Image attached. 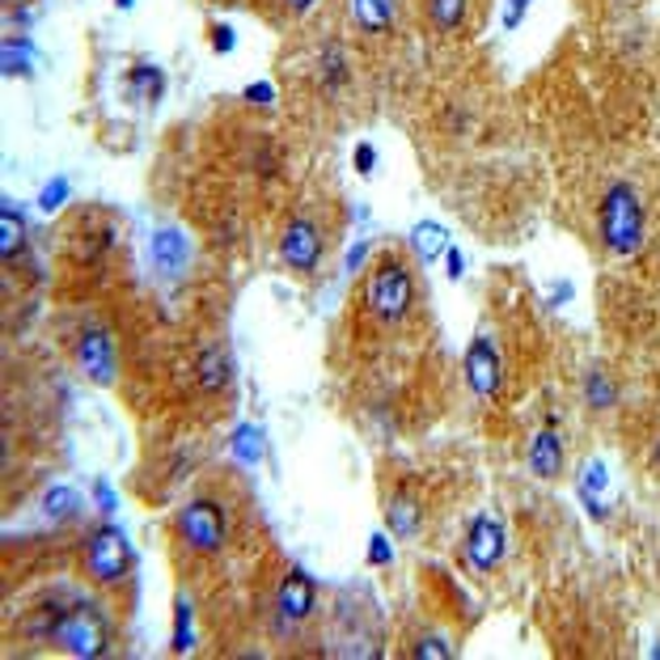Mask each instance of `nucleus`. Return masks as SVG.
<instances>
[{
	"instance_id": "7ed1b4c3",
	"label": "nucleus",
	"mask_w": 660,
	"mask_h": 660,
	"mask_svg": "<svg viewBox=\"0 0 660 660\" xmlns=\"http://www.w3.org/2000/svg\"><path fill=\"white\" fill-rule=\"evenodd\" d=\"M51 644L76 660H98L106 657V648H110V623H106V614L98 605L81 601V605L64 610V619L56 626V639H51Z\"/></svg>"
},
{
	"instance_id": "393cba45",
	"label": "nucleus",
	"mask_w": 660,
	"mask_h": 660,
	"mask_svg": "<svg viewBox=\"0 0 660 660\" xmlns=\"http://www.w3.org/2000/svg\"><path fill=\"white\" fill-rule=\"evenodd\" d=\"M31 60H35V47L26 35H9L0 43V72L4 76H17V72H31Z\"/></svg>"
},
{
	"instance_id": "6ab92c4d",
	"label": "nucleus",
	"mask_w": 660,
	"mask_h": 660,
	"mask_svg": "<svg viewBox=\"0 0 660 660\" xmlns=\"http://www.w3.org/2000/svg\"><path fill=\"white\" fill-rule=\"evenodd\" d=\"M22 254H26V220H22V212L4 200L0 204V259L17 263Z\"/></svg>"
},
{
	"instance_id": "2f4dec72",
	"label": "nucleus",
	"mask_w": 660,
	"mask_h": 660,
	"mask_svg": "<svg viewBox=\"0 0 660 660\" xmlns=\"http://www.w3.org/2000/svg\"><path fill=\"white\" fill-rule=\"evenodd\" d=\"M89 495H94V508H98L103 517H115V513H119V495H115V487L106 483V479H94Z\"/></svg>"
},
{
	"instance_id": "412c9836",
	"label": "nucleus",
	"mask_w": 660,
	"mask_h": 660,
	"mask_svg": "<svg viewBox=\"0 0 660 660\" xmlns=\"http://www.w3.org/2000/svg\"><path fill=\"white\" fill-rule=\"evenodd\" d=\"M128 94H132L136 103H161V94H166V72H161V64H153V60L132 64V72H128Z\"/></svg>"
},
{
	"instance_id": "58836bf2",
	"label": "nucleus",
	"mask_w": 660,
	"mask_h": 660,
	"mask_svg": "<svg viewBox=\"0 0 660 660\" xmlns=\"http://www.w3.org/2000/svg\"><path fill=\"white\" fill-rule=\"evenodd\" d=\"M115 4H119V9H123V13H128V9H132V4H136V0H115Z\"/></svg>"
},
{
	"instance_id": "aec40b11",
	"label": "nucleus",
	"mask_w": 660,
	"mask_h": 660,
	"mask_svg": "<svg viewBox=\"0 0 660 660\" xmlns=\"http://www.w3.org/2000/svg\"><path fill=\"white\" fill-rule=\"evenodd\" d=\"M351 76V64H348V47L344 43H326L322 56H317V85L322 89H344Z\"/></svg>"
},
{
	"instance_id": "f257e3e1",
	"label": "nucleus",
	"mask_w": 660,
	"mask_h": 660,
	"mask_svg": "<svg viewBox=\"0 0 660 660\" xmlns=\"http://www.w3.org/2000/svg\"><path fill=\"white\" fill-rule=\"evenodd\" d=\"M597 233H601V245L619 259H631L644 250V233H648V216H644V204H639V191L631 182H610L601 204H597Z\"/></svg>"
},
{
	"instance_id": "f704fd0d",
	"label": "nucleus",
	"mask_w": 660,
	"mask_h": 660,
	"mask_svg": "<svg viewBox=\"0 0 660 660\" xmlns=\"http://www.w3.org/2000/svg\"><path fill=\"white\" fill-rule=\"evenodd\" d=\"M364 259H369V242H356L348 254H344V272H348V276H356V272L364 267Z\"/></svg>"
},
{
	"instance_id": "72a5a7b5",
	"label": "nucleus",
	"mask_w": 660,
	"mask_h": 660,
	"mask_svg": "<svg viewBox=\"0 0 660 660\" xmlns=\"http://www.w3.org/2000/svg\"><path fill=\"white\" fill-rule=\"evenodd\" d=\"M208 43H212V51H216V56H233V47H238V31H233L229 22H216Z\"/></svg>"
},
{
	"instance_id": "f8f14e48",
	"label": "nucleus",
	"mask_w": 660,
	"mask_h": 660,
	"mask_svg": "<svg viewBox=\"0 0 660 660\" xmlns=\"http://www.w3.org/2000/svg\"><path fill=\"white\" fill-rule=\"evenodd\" d=\"M525 461H529V470L538 475V479H559L563 475V461H567V449H563V436H559V428H542L533 441H529V453H525Z\"/></svg>"
},
{
	"instance_id": "473e14b6",
	"label": "nucleus",
	"mask_w": 660,
	"mask_h": 660,
	"mask_svg": "<svg viewBox=\"0 0 660 660\" xmlns=\"http://www.w3.org/2000/svg\"><path fill=\"white\" fill-rule=\"evenodd\" d=\"M369 563H373V567H389V563H394V542H389V533H382V529L369 538Z\"/></svg>"
},
{
	"instance_id": "1a4fd4ad",
	"label": "nucleus",
	"mask_w": 660,
	"mask_h": 660,
	"mask_svg": "<svg viewBox=\"0 0 660 660\" xmlns=\"http://www.w3.org/2000/svg\"><path fill=\"white\" fill-rule=\"evenodd\" d=\"M508 555V533H504V521L491 517V513H479L470 529H466V559L475 572H495Z\"/></svg>"
},
{
	"instance_id": "a211bd4d",
	"label": "nucleus",
	"mask_w": 660,
	"mask_h": 660,
	"mask_svg": "<svg viewBox=\"0 0 660 660\" xmlns=\"http://www.w3.org/2000/svg\"><path fill=\"white\" fill-rule=\"evenodd\" d=\"M423 13L432 22V31L441 35H461L470 22V0H423Z\"/></svg>"
},
{
	"instance_id": "9d476101",
	"label": "nucleus",
	"mask_w": 660,
	"mask_h": 660,
	"mask_svg": "<svg viewBox=\"0 0 660 660\" xmlns=\"http://www.w3.org/2000/svg\"><path fill=\"white\" fill-rule=\"evenodd\" d=\"M76 364H81V373L94 385L115 382L119 360H115V339H110L106 326H85V331L76 335Z\"/></svg>"
},
{
	"instance_id": "7c9ffc66",
	"label": "nucleus",
	"mask_w": 660,
	"mask_h": 660,
	"mask_svg": "<svg viewBox=\"0 0 660 660\" xmlns=\"http://www.w3.org/2000/svg\"><path fill=\"white\" fill-rule=\"evenodd\" d=\"M242 98L250 106H259V110H272V106H276V85H272V81H250L242 89Z\"/></svg>"
},
{
	"instance_id": "9b49d317",
	"label": "nucleus",
	"mask_w": 660,
	"mask_h": 660,
	"mask_svg": "<svg viewBox=\"0 0 660 660\" xmlns=\"http://www.w3.org/2000/svg\"><path fill=\"white\" fill-rule=\"evenodd\" d=\"M148 263H153L157 276L178 279L187 272V263H191V238H187L182 229H175V225L157 229L153 242H148Z\"/></svg>"
},
{
	"instance_id": "b1692460",
	"label": "nucleus",
	"mask_w": 660,
	"mask_h": 660,
	"mask_svg": "<svg viewBox=\"0 0 660 660\" xmlns=\"http://www.w3.org/2000/svg\"><path fill=\"white\" fill-rule=\"evenodd\" d=\"M195 648V605L187 597L175 601V626H170V652L175 657H187Z\"/></svg>"
},
{
	"instance_id": "6e6552de",
	"label": "nucleus",
	"mask_w": 660,
	"mask_h": 660,
	"mask_svg": "<svg viewBox=\"0 0 660 660\" xmlns=\"http://www.w3.org/2000/svg\"><path fill=\"white\" fill-rule=\"evenodd\" d=\"M322 229H317V220L313 216H292L288 225H284V233H279V259L292 267V272H301V276H313L317 272V263H322Z\"/></svg>"
},
{
	"instance_id": "f3484780",
	"label": "nucleus",
	"mask_w": 660,
	"mask_h": 660,
	"mask_svg": "<svg viewBox=\"0 0 660 660\" xmlns=\"http://www.w3.org/2000/svg\"><path fill=\"white\" fill-rule=\"evenodd\" d=\"M229 453H233L238 466L254 470V466L263 461V453H267V432H263L259 423H238L233 436H229Z\"/></svg>"
},
{
	"instance_id": "cd10ccee",
	"label": "nucleus",
	"mask_w": 660,
	"mask_h": 660,
	"mask_svg": "<svg viewBox=\"0 0 660 660\" xmlns=\"http://www.w3.org/2000/svg\"><path fill=\"white\" fill-rule=\"evenodd\" d=\"M377 161H382L377 144H373V140H360V144H356V153H351V166H356V175L373 178V175H377Z\"/></svg>"
},
{
	"instance_id": "4c0bfd02",
	"label": "nucleus",
	"mask_w": 660,
	"mask_h": 660,
	"mask_svg": "<svg viewBox=\"0 0 660 660\" xmlns=\"http://www.w3.org/2000/svg\"><path fill=\"white\" fill-rule=\"evenodd\" d=\"M313 4H317V0H284V9H288L292 17H305V13H313Z\"/></svg>"
},
{
	"instance_id": "c85d7f7f",
	"label": "nucleus",
	"mask_w": 660,
	"mask_h": 660,
	"mask_svg": "<svg viewBox=\"0 0 660 660\" xmlns=\"http://www.w3.org/2000/svg\"><path fill=\"white\" fill-rule=\"evenodd\" d=\"M449 657H453V648L445 635H423L416 644V660H449Z\"/></svg>"
},
{
	"instance_id": "bb28decb",
	"label": "nucleus",
	"mask_w": 660,
	"mask_h": 660,
	"mask_svg": "<svg viewBox=\"0 0 660 660\" xmlns=\"http://www.w3.org/2000/svg\"><path fill=\"white\" fill-rule=\"evenodd\" d=\"M69 195H72V182L64 175H56L51 178V182H43V191H38V212H47V216H51V212H60L64 208V204H69Z\"/></svg>"
},
{
	"instance_id": "0eeeda50",
	"label": "nucleus",
	"mask_w": 660,
	"mask_h": 660,
	"mask_svg": "<svg viewBox=\"0 0 660 660\" xmlns=\"http://www.w3.org/2000/svg\"><path fill=\"white\" fill-rule=\"evenodd\" d=\"M317 610V585L305 567H288L276 589V631L292 635L301 623H310Z\"/></svg>"
},
{
	"instance_id": "2eb2a0df",
	"label": "nucleus",
	"mask_w": 660,
	"mask_h": 660,
	"mask_svg": "<svg viewBox=\"0 0 660 660\" xmlns=\"http://www.w3.org/2000/svg\"><path fill=\"white\" fill-rule=\"evenodd\" d=\"M195 382H200L204 394L229 389V382H233V356L225 348H204L200 360H195Z\"/></svg>"
},
{
	"instance_id": "4468645a",
	"label": "nucleus",
	"mask_w": 660,
	"mask_h": 660,
	"mask_svg": "<svg viewBox=\"0 0 660 660\" xmlns=\"http://www.w3.org/2000/svg\"><path fill=\"white\" fill-rule=\"evenodd\" d=\"M398 17V0H348V22L360 35H385Z\"/></svg>"
},
{
	"instance_id": "e433bc0d",
	"label": "nucleus",
	"mask_w": 660,
	"mask_h": 660,
	"mask_svg": "<svg viewBox=\"0 0 660 660\" xmlns=\"http://www.w3.org/2000/svg\"><path fill=\"white\" fill-rule=\"evenodd\" d=\"M572 292H576V288H572V284H555V288H551V297H547V301H551V305H563V301H572Z\"/></svg>"
},
{
	"instance_id": "ea45409f",
	"label": "nucleus",
	"mask_w": 660,
	"mask_h": 660,
	"mask_svg": "<svg viewBox=\"0 0 660 660\" xmlns=\"http://www.w3.org/2000/svg\"><path fill=\"white\" fill-rule=\"evenodd\" d=\"M652 457H657V466H660V441H657V453H652Z\"/></svg>"
},
{
	"instance_id": "c756f323",
	"label": "nucleus",
	"mask_w": 660,
	"mask_h": 660,
	"mask_svg": "<svg viewBox=\"0 0 660 660\" xmlns=\"http://www.w3.org/2000/svg\"><path fill=\"white\" fill-rule=\"evenodd\" d=\"M529 9H533V0H504V13H500V26L513 35V31H521L525 17H529Z\"/></svg>"
},
{
	"instance_id": "ddd939ff",
	"label": "nucleus",
	"mask_w": 660,
	"mask_h": 660,
	"mask_svg": "<svg viewBox=\"0 0 660 660\" xmlns=\"http://www.w3.org/2000/svg\"><path fill=\"white\" fill-rule=\"evenodd\" d=\"M605 487H610V466L601 461V457H589L585 466H580V475H576V495H580V504H585V513H589L592 521H605L610 517V508H605Z\"/></svg>"
},
{
	"instance_id": "f03ea898",
	"label": "nucleus",
	"mask_w": 660,
	"mask_h": 660,
	"mask_svg": "<svg viewBox=\"0 0 660 660\" xmlns=\"http://www.w3.org/2000/svg\"><path fill=\"white\" fill-rule=\"evenodd\" d=\"M364 305L373 317H382L385 326H398L407 313L416 310V276L403 259H389L385 254L377 263V272L369 276V288H364Z\"/></svg>"
},
{
	"instance_id": "39448f33",
	"label": "nucleus",
	"mask_w": 660,
	"mask_h": 660,
	"mask_svg": "<svg viewBox=\"0 0 660 660\" xmlns=\"http://www.w3.org/2000/svg\"><path fill=\"white\" fill-rule=\"evenodd\" d=\"M178 533L195 555H220L229 542V517L216 500H191L178 513Z\"/></svg>"
},
{
	"instance_id": "4be33fe9",
	"label": "nucleus",
	"mask_w": 660,
	"mask_h": 660,
	"mask_svg": "<svg viewBox=\"0 0 660 660\" xmlns=\"http://www.w3.org/2000/svg\"><path fill=\"white\" fill-rule=\"evenodd\" d=\"M81 508H85V500H81L76 487L56 483L43 491V517L51 525H64V521H72V517H81Z\"/></svg>"
},
{
	"instance_id": "dca6fc26",
	"label": "nucleus",
	"mask_w": 660,
	"mask_h": 660,
	"mask_svg": "<svg viewBox=\"0 0 660 660\" xmlns=\"http://www.w3.org/2000/svg\"><path fill=\"white\" fill-rule=\"evenodd\" d=\"M407 245H411V254H416L419 263H436L449 250V229L441 220H419L407 233Z\"/></svg>"
},
{
	"instance_id": "c9c22d12",
	"label": "nucleus",
	"mask_w": 660,
	"mask_h": 660,
	"mask_svg": "<svg viewBox=\"0 0 660 660\" xmlns=\"http://www.w3.org/2000/svg\"><path fill=\"white\" fill-rule=\"evenodd\" d=\"M445 263H449V279L466 276V254H461L457 245H449V250H445Z\"/></svg>"
},
{
	"instance_id": "5701e85b",
	"label": "nucleus",
	"mask_w": 660,
	"mask_h": 660,
	"mask_svg": "<svg viewBox=\"0 0 660 660\" xmlns=\"http://www.w3.org/2000/svg\"><path fill=\"white\" fill-rule=\"evenodd\" d=\"M385 521H389V533L394 538H416L419 521H423V508H419L411 495H394L385 504Z\"/></svg>"
},
{
	"instance_id": "20e7f679",
	"label": "nucleus",
	"mask_w": 660,
	"mask_h": 660,
	"mask_svg": "<svg viewBox=\"0 0 660 660\" xmlns=\"http://www.w3.org/2000/svg\"><path fill=\"white\" fill-rule=\"evenodd\" d=\"M132 542H128V533L119 529V525H110L106 517L89 538H85V572H89V580H98V585H119L128 572H132Z\"/></svg>"
},
{
	"instance_id": "a878e982",
	"label": "nucleus",
	"mask_w": 660,
	"mask_h": 660,
	"mask_svg": "<svg viewBox=\"0 0 660 660\" xmlns=\"http://www.w3.org/2000/svg\"><path fill=\"white\" fill-rule=\"evenodd\" d=\"M585 403L597 407V411H610V407L619 403V385L610 382L601 369H589V373H585Z\"/></svg>"
},
{
	"instance_id": "423d86ee",
	"label": "nucleus",
	"mask_w": 660,
	"mask_h": 660,
	"mask_svg": "<svg viewBox=\"0 0 660 660\" xmlns=\"http://www.w3.org/2000/svg\"><path fill=\"white\" fill-rule=\"evenodd\" d=\"M461 373H466V385H470V394L479 403H495L500 398V389H504V360H500V344L487 331H479L470 339V348L461 356Z\"/></svg>"
}]
</instances>
